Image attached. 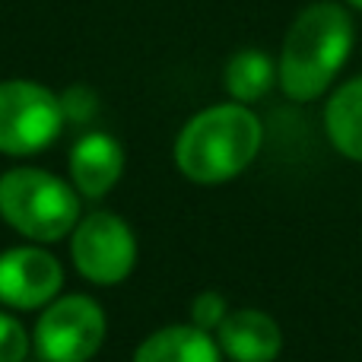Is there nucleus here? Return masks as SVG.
<instances>
[{
    "instance_id": "1",
    "label": "nucleus",
    "mask_w": 362,
    "mask_h": 362,
    "mask_svg": "<svg viewBox=\"0 0 362 362\" xmlns=\"http://www.w3.org/2000/svg\"><path fill=\"white\" fill-rule=\"evenodd\" d=\"M356 48L353 10L340 0L302 6L283 35L276 54V86L293 102H315L337 86Z\"/></svg>"
},
{
    "instance_id": "2",
    "label": "nucleus",
    "mask_w": 362,
    "mask_h": 362,
    "mask_svg": "<svg viewBox=\"0 0 362 362\" xmlns=\"http://www.w3.org/2000/svg\"><path fill=\"white\" fill-rule=\"evenodd\" d=\"M264 124L251 105L219 102L197 112L175 140V165L194 185H223L257 159Z\"/></svg>"
},
{
    "instance_id": "3",
    "label": "nucleus",
    "mask_w": 362,
    "mask_h": 362,
    "mask_svg": "<svg viewBox=\"0 0 362 362\" xmlns=\"http://www.w3.org/2000/svg\"><path fill=\"white\" fill-rule=\"evenodd\" d=\"M0 216L23 238L51 245L76 229L80 194L70 181L51 172L19 165L0 175Z\"/></svg>"
},
{
    "instance_id": "4",
    "label": "nucleus",
    "mask_w": 362,
    "mask_h": 362,
    "mask_svg": "<svg viewBox=\"0 0 362 362\" xmlns=\"http://www.w3.org/2000/svg\"><path fill=\"white\" fill-rule=\"evenodd\" d=\"M67 115L61 95L32 80L0 83V153L35 156L61 137Z\"/></svg>"
},
{
    "instance_id": "5",
    "label": "nucleus",
    "mask_w": 362,
    "mask_h": 362,
    "mask_svg": "<svg viewBox=\"0 0 362 362\" xmlns=\"http://www.w3.org/2000/svg\"><path fill=\"white\" fill-rule=\"evenodd\" d=\"M32 344L42 362H89L105 344V312L89 296H57L38 315Z\"/></svg>"
},
{
    "instance_id": "6",
    "label": "nucleus",
    "mask_w": 362,
    "mask_h": 362,
    "mask_svg": "<svg viewBox=\"0 0 362 362\" xmlns=\"http://www.w3.org/2000/svg\"><path fill=\"white\" fill-rule=\"evenodd\" d=\"M70 257L80 276L95 286H118L137 267V238L118 213H89L76 223Z\"/></svg>"
},
{
    "instance_id": "7",
    "label": "nucleus",
    "mask_w": 362,
    "mask_h": 362,
    "mask_svg": "<svg viewBox=\"0 0 362 362\" xmlns=\"http://www.w3.org/2000/svg\"><path fill=\"white\" fill-rule=\"evenodd\" d=\"M64 289V267L51 251L19 245L0 255V302L16 312H35Z\"/></svg>"
},
{
    "instance_id": "8",
    "label": "nucleus",
    "mask_w": 362,
    "mask_h": 362,
    "mask_svg": "<svg viewBox=\"0 0 362 362\" xmlns=\"http://www.w3.org/2000/svg\"><path fill=\"white\" fill-rule=\"evenodd\" d=\"M124 175V146L112 134H83L70 150V185L76 194L99 200Z\"/></svg>"
},
{
    "instance_id": "9",
    "label": "nucleus",
    "mask_w": 362,
    "mask_h": 362,
    "mask_svg": "<svg viewBox=\"0 0 362 362\" xmlns=\"http://www.w3.org/2000/svg\"><path fill=\"white\" fill-rule=\"evenodd\" d=\"M216 344L232 362H276L283 350V331L261 308H238L216 327Z\"/></svg>"
},
{
    "instance_id": "10",
    "label": "nucleus",
    "mask_w": 362,
    "mask_h": 362,
    "mask_svg": "<svg viewBox=\"0 0 362 362\" xmlns=\"http://www.w3.org/2000/svg\"><path fill=\"white\" fill-rule=\"evenodd\" d=\"M327 144L350 163H362V74L337 83L325 102Z\"/></svg>"
},
{
    "instance_id": "11",
    "label": "nucleus",
    "mask_w": 362,
    "mask_h": 362,
    "mask_svg": "<svg viewBox=\"0 0 362 362\" xmlns=\"http://www.w3.org/2000/svg\"><path fill=\"white\" fill-rule=\"evenodd\" d=\"M134 362H223V350L197 325H169L137 346Z\"/></svg>"
},
{
    "instance_id": "12",
    "label": "nucleus",
    "mask_w": 362,
    "mask_h": 362,
    "mask_svg": "<svg viewBox=\"0 0 362 362\" xmlns=\"http://www.w3.org/2000/svg\"><path fill=\"white\" fill-rule=\"evenodd\" d=\"M223 86L232 102L255 105L276 86V57L261 48H238L226 61Z\"/></svg>"
},
{
    "instance_id": "13",
    "label": "nucleus",
    "mask_w": 362,
    "mask_h": 362,
    "mask_svg": "<svg viewBox=\"0 0 362 362\" xmlns=\"http://www.w3.org/2000/svg\"><path fill=\"white\" fill-rule=\"evenodd\" d=\"M29 331L10 312H0V362H23L29 356Z\"/></svg>"
},
{
    "instance_id": "14",
    "label": "nucleus",
    "mask_w": 362,
    "mask_h": 362,
    "mask_svg": "<svg viewBox=\"0 0 362 362\" xmlns=\"http://www.w3.org/2000/svg\"><path fill=\"white\" fill-rule=\"evenodd\" d=\"M226 315H229V302L216 289H206L191 302V325H197L206 334H216V327L226 321Z\"/></svg>"
},
{
    "instance_id": "15",
    "label": "nucleus",
    "mask_w": 362,
    "mask_h": 362,
    "mask_svg": "<svg viewBox=\"0 0 362 362\" xmlns=\"http://www.w3.org/2000/svg\"><path fill=\"white\" fill-rule=\"evenodd\" d=\"M61 105H64V115H67V121H76V124H83V121H89L93 118V112H95V95L89 93L86 86H74V89H67V93L61 95Z\"/></svg>"
},
{
    "instance_id": "16",
    "label": "nucleus",
    "mask_w": 362,
    "mask_h": 362,
    "mask_svg": "<svg viewBox=\"0 0 362 362\" xmlns=\"http://www.w3.org/2000/svg\"><path fill=\"white\" fill-rule=\"evenodd\" d=\"M340 4H346L350 10H359L362 13V0H340Z\"/></svg>"
}]
</instances>
